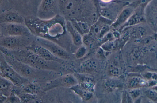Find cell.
<instances>
[{
	"mask_svg": "<svg viewBox=\"0 0 157 103\" xmlns=\"http://www.w3.org/2000/svg\"><path fill=\"white\" fill-rule=\"evenodd\" d=\"M25 18V24L31 33L38 37L44 38L48 36L51 32L59 33L66 28V22L63 17L59 14L47 19L33 16H29Z\"/></svg>",
	"mask_w": 157,
	"mask_h": 103,
	"instance_id": "1",
	"label": "cell"
},
{
	"mask_svg": "<svg viewBox=\"0 0 157 103\" xmlns=\"http://www.w3.org/2000/svg\"><path fill=\"white\" fill-rule=\"evenodd\" d=\"M30 36H2L0 39V46L11 50L26 48L33 41Z\"/></svg>",
	"mask_w": 157,
	"mask_h": 103,
	"instance_id": "2",
	"label": "cell"
},
{
	"mask_svg": "<svg viewBox=\"0 0 157 103\" xmlns=\"http://www.w3.org/2000/svg\"><path fill=\"white\" fill-rule=\"evenodd\" d=\"M0 76L11 81L17 87H20L27 82V80L18 74L7 62L1 51Z\"/></svg>",
	"mask_w": 157,
	"mask_h": 103,
	"instance_id": "3",
	"label": "cell"
},
{
	"mask_svg": "<svg viewBox=\"0 0 157 103\" xmlns=\"http://www.w3.org/2000/svg\"><path fill=\"white\" fill-rule=\"evenodd\" d=\"M82 5L80 0H59V10L63 16L72 18L81 13Z\"/></svg>",
	"mask_w": 157,
	"mask_h": 103,
	"instance_id": "4",
	"label": "cell"
},
{
	"mask_svg": "<svg viewBox=\"0 0 157 103\" xmlns=\"http://www.w3.org/2000/svg\"><path fill=\"white\" fill-rule=\"evenodd\" d=\"M1 33L3 36H30L32 34L25 24L0 23Z\"/></svg>",
	"mask_w": 157,
	"mask_h": 103,
	"instance_id": "5",
	"label": "cell"
},
{
	"mask_svg": "<svg viewBox=\"0 0 157 103\" xmlns=\"http://www.w3.org/2000/svg\"><path fill=\"white\" fill-rule=\"evenodd\" d=\"M58 10L59 0H42L38 9V17L49 19L58 14Z\"/></svg>",
	"mask_w": 157,
	"mask_h": 103,
	"instance_id": "6",
	"label": "cell"
},
{
	"mask_svg": "<svg viewBox=\"0 0 157 103\" xmlns=\"http://www.w3.org/2000/svg\"><path fill=\"white\" fill-rule=\"evenodd\" d=\"M35 41L59 58L67 60L70 58L69 54L65 50L50 40L38 37Z\"/></svg>",
	"mask_w": 157,
	"mask_h": 103,
	"instance_id": "7",
	"label": "cell"
},
{
	"mask_svg": "<svg viewBox=\"0 0 157 103\" xmlns=\"http://www.w3.org/2000/svg\"><path fill=\"white\" fill-rule=\"evenodd\" d=\"M4 55L7 62L20 75L24 77H32L35 76L36 68L17 61L8 55Z\"/></svg>",
	"mask_w": 157,
	"mask_h": 103,
	"instance_id": "8",
	"label": "cell"
},
{
	"mask_svg": "<svg viewBox=\"0 0 157 103\" xmlns=\"http://www.w3.org/2000/svg\"><path fill=\"white\" fill-rule=\"evenodd\" d=\"M26 48L31 50L45 60L54 61L58 63L63 60L56 57L47 49L42 46L36 41H33Z\"/></svg>",
	"mask_w": 157,
	"mask_h": 103,
	"instance_id": "9",
	"label": "cell"
},
{
	"mask_svg": "<svg viewBox=\"0 0 157 103\" xmlns=\"http://www.w3.org/2000/svg\"><path fill=\"white\" fill-rule=\"evenodd\" d=\"M146 22L154 31L157 32V0H152L146 7Z\"/></svg>",
	"mask_w": 157,
	"mask_h": 103,
	"instance_id": "10",
	"label": "cell"
},
{
	"mask_svg": "<svg viewBox=\"0 0 157 103\" xmlns=\"http://www.w3.org/2000/svg\"><path fill=\"white\" fill-rule=\"evenodd\" d=\"M136 8L133 2L124 6L113 24V26L117 27L124 25L133 14Z\"/></svg>",
	"mask_w": 157,
	"mask_h": 103,
	"instance_id": "11",
	"label": "cell"
},
{
	"mask_svg": "<svg viewBox=\"0 0 157 103\" xmlns=\"http://www.w3.org/2000/svg\"><path fill=\"white\" fill-rule=\"evenodd\" d=\"M0 23H10L25 24V18L18 13L10 11L4 13L0 16Z\"/></svg>",
	"mask_w": 157,
	"mask_h": 103,
	"instance_id": "12",
	"label": "cell"
},
{
	"mask_svg": "<svg viewBox=\"0 0 157 103\" xmlns=\"http://www.w3.org/2000/svg\"><path fill=\"white\" fill-rule=\"evenodd\" d=\"M16 86L10 80L0 76V94L8 97L13 93Z\"/></svg>",
	"mask_w": 157,
	"mask_h": 103,
	"instance_id": "13",
	"label": "cell"
},
{
	"mask_svg": "<svg viewBox=\"0 0 157 103\" xmlns=\"http://www.w3.org/2000/svg\"><path fill=\"white\" fill-rule=\"evenodd\" d=\"M142 23L129 27L130 37L140 39L147 36V30Z\"/></svg>",
	"mask_w": 157,
	"mask_h": 103,
	"instance_id": "14",
	"label": "cell"
},
{
	"mask_svg": "<svg viewBox=\"0 0 157 103\" xmlns=\"http://www.w3.org/2000/svg\"><path fill=\"white\" fill-rule=\"evenodd\" d=\"M66 29L71 35L74 44L76 46H80L82 43L81 35L73 26L71 22H66Z\"/></svg>",
	"mask_w": 157,
	"mask_h": 103,
	"instance_id": "15",
	"label": "cell"
},
{
	"mask_svg": "<svg viewBox=\"0 0 157 103\" xmlns=\"http://www.w3.org/2000/svg\"><path fill=\"white\" fill-rule=\"evenodd\" d=\"M70 88L84 101H89L93 96V93L85 90L79 84Z\"/></svg>",
	"mask_w": 157,
	"mask_h": 103,
	"instance_id": "16",
	"label": "cell"
},
{
	"mask_svg": "<svg viewBox=\"0 0 157 103\" xmlns=\"http://www.w3.org/2000/svg\"><path fill=\"white\" fill-rule=\"evenodd\" d=\"M59 81L61 86L70 88L78 84L74 74L66 75L61 77Z\"/></svg>",
	"mask_w": 157,
	"mask_h": 103,
	"instance_id": "17",
	"label": "cell"
},
{
	"mask_svg": "<svg viewBox=\"0 0 157 103\" xmlns=\"http://www.w3.org/2000/svg\"><path fill=\"white\" fill-rule=\"evenodd\" d=\"M96 61L93 60L88 59L83 61L80 66V70L82 73H90L94 71L97 67Z\"/></svg>",
	"mask_w": 157,
	"mask_h": 103,
	"instance_id": "18",
	"label": "cell"
},
{
	"mask_svg": "<svg viewBox=\"0 0 157 103\" xmlns=\"http://www.w3.org/2000/svg\"><path fill=\"white\" fill-rule=\"evenodd\" d=\"M107 73L110 77L117 78L121 73V69L118 62L113 61L110 63L108 67Z\"/></svg>",
	"mask_w": 157,
	"mask_h": 103,
	"instance_id": "19",
	"label": "cell"
},
{
	"mask_svg": "<svg viewBox=\"0 0 157 103\" xmlns=\"http://www.w3.org/2000/svg\"><path fill=\"white\" fill-rule=\"evenodd\" d=\"M111 78V79L106 80L104 84L105 88L109 91H112L121 86V83L115 79L116 78Z\"/></svg>",
	"mask_w": 157,
	"mask_h": 103,
	"instance_id": "20",
	"label": "cell"
},
{
	"mask_svg": "<svg viewBox=\"0 0 157 103\" xmlns=\"http://www.w3.org/2000/svg\"><path fill=\"white\" fill-rule=\"evenodd\" d=\"M119 46V41L115 40L106 41L103 43L101 47L105 52H111L116 50Z\"/></svg>",
	"mask_w": 157,
	"mask_h": 103,
	"instance_id": "21",
	"label": "cell"
},
{
	"mask_svg": "<svg viewBox=\"0 0 157 103\" xmlns=\"http://www.w3.org/2000/svg\"><path fill=\"white\" fill-rule=\"evenodd\" d=\"M78 84L85 83L94 82V77L90 73H76L74 74Z\"/></svg>",
	"mask_w": 157,
	"mask_h": 103,
	"instance_id": "22",
	"label": "cell"
},
{
	"mask_svg": "<svg viewBox=\"0 0 157 103\" xmlns=\"http://www.w3.org/2000/svg\"><path fill=\"white\" fill-rule=\"evenodd\" d=\"M130 37L129 27H127L124 28L120 34L119 42V46L122 47Z\"/></svg>",
	"mask_w": 157,
	"mask_h": 103,
	"instance_id": "23",
	"label": "cell"
},
{
	"mask_svg": "<svg viewBox=\"0 0 157 103\" xmlns=\"http://www.w3.org/2000/svg\"><path fill=\"white\" fill-rule=\"evenodd\" d=\"M141 78L136 76L131 77L129 78L127 82V85L129 89H135L138 86Z\"/></svg>",
	"mask_w": 157,
	"mask_h": 103,
	"instance_id": "24",
	"label": "cell"
},
{
	"mask_svg": "<svg viewBox=\"0 0 157 103\" xmlns=\"http://www.w3.org/2000/svg\"><path fill=\"white\" fill-rule=\"evenodd\" d=\"M143 55L140 48L135 47L130 52L129 56L131 60L135 61L140 59Z\"/></svg>",
	"mask_w": 157,
	"mask_h": 103,
	"instance_id": "25",
	"label": "cell"
},
{
	"mask_svg": "<svg viewBox=\"0 0 157 103\" xmlns=\"http://www.w3.org/2000/svg\"><path fill=\"white\" fill-rule=\"evenodd\" d=\"M87 50L84 46H81L77 50L75 56L76 58L79 59L83 57L86 55Z\"/></svg>",
	"mask_w": 157,
	"mask_h": 103,
	"instance_id": "26",
	"label": "cell"
},
{
	"mask_svg": "<svg viewBox=\"0 0 157 103\" xmlns=\"http://www.w3.org/2000/svg\"><path fill=\"white\" fill-rule=\"evenodd\" d=\"M84 89L89 92L93 93L94 90V82L85 83L79 84Z\"/></svg>",
	"mask_w": 157,
	"mask_h": 103,
	"instance_id": "27",
	"label": "cell"
},
{
	"mask_svg": "<svg viewBox=\"0 0 157 103\" xmlns=\"http://www.w3.org/2000/svg\"><path fill=\"white\" fill-rule=\"evenodd\" d=\"M103 26H101L99 23L97 21L93 25L90 31H91L92 33L94 35L98 36L100 31Z\"/></svg>",
	"mask_w": 157,
	"mask_h": 103,
	"instance_id": "28",
	"label": "cell"
},
{
	"mask_svg": "<svg viewBox=\"0 0 157 103\" xmlns=\"http://www.w3.org/2000/svg\"><path fill=\"white\" fill-rule=\"evenodd\" d=\"M77 22L84 34L90 32V29L88 25L86 23L82 22Z\"/></svg>",
	"mask_w": 157,
	"mask_h": 103,
	"instance_id": "29",
	"label": "cell"
},
{
	"mask_svg": "<svg viewBox=\"0 0 157 103\" xmlns=\"http://www.w3.org/2000/svg\"><path fill=\"white\" fill-rule=\"evenodd\" d=\"M109 27L108 25H104L101 28L98 36L100 38L104 37L109 32Z\"/></svg>",
	"mask_w": 157,
	"mask_h": 103,
	"instance_id": "30",
	"label": "cell"
},
{
	"mask_svg": "<svg viewBox=\"0 0 157 103\" xmlns=\"http://www.w3.org/2000/svg\"><path fill=\"white\" fill-rule=\"evenodd\" d=\"M6 101H7L6 102L9 103H19L21 102V101L17 96L12 94L7 97Z\"/></svg>",
	"mask_w": 157,
	"mask_h": 103,
	"instance_id": "31",
	"label": "cell"
},
{
	"mask_svg": "<svg viewBox=\"0 0 157 103\" xmlns=\"http://www.w3.org/2000/svg\"><path fill=\"white\" fill-rule=\"evenodd\" d=\"M105 51L100 47L98 48L96 52L97 57L100 60L104 59L105 58Z\"/></svg>",
	"mask_w": 157,
	"mask_h": 103,
	"instance_id": "32",
	"label": "cell"
},
{
	"mask_svg": "<svg viewBox=\"0 0 157 103\" xmlns=\"http://www.w3.org/2000/svg\"><path fill=\"white\" fill-rule=\"evenodd\" d=\"M92 41L90 35L88 34H84L82 36V43L86 46H89L91 43Z\"/></svg>",
	"mask_w": 157,
	"mask_h": 103,
	"instance_id": "33",
	"label": "cell"
},
{
	"mask_svg": "<svg viewBox=\"0 0 157 103\" xmlns=\"http://www.w3.org/2000/svg\"><path fill=\"white\" fill-rule=\"evenodd\" d=\"M147 96L149 98L153 101L157 100V93L154 90H149L147 93Z\"/></svg>",
	"mask_w": 157,
	"mask_h": 103,
	"instance_id": "34",
	"label": "cell"
},
{
	"mask_svg": "<svg viewBox=\"0 0 157 103\" xmlns=\"http://www.w3.org/2000/svg\"><path fill=\"white\" fill-rule=\"evenodd\" d=\"M139 91L136 89L133 90L129 92V95L132 98H136L139 96Z\"/></svg>",
	"mask_w": 157,
	"mask_h": 103,
	"instance_id": "35",
	"label": "cell"
},
{
	"mask_svg": "<svg viewBox=\"0 0 157 103\" xmlns=\"http://www.w3.org/2000/svg\"><path fill=\"white\" fill-rule=\"evenodd\" d=\"M101 2L105 3H108L111 2L113 0H100Z\"/></svg>",
	"mask_w": 157,
	"mask_h": 103,
	"instance_id": "36",
	"label": "cell"
},
{
	"mask_svg": "<svg viewBox=\"0 0 157 103\" xmlns=\"http://www.w3.org/2000/svg\"><path fill=\"white\" fill-rule=\"evenodd\" d=\"M156 71H157V70H156Z\"/></svg>",
	"mask_w": 157,
	"mask_h": 103,
	"instance_id": "37",
	"label": "cell"
}]
</instances>
